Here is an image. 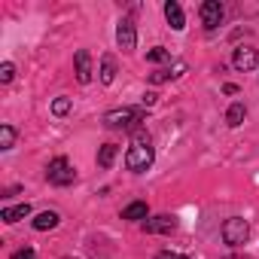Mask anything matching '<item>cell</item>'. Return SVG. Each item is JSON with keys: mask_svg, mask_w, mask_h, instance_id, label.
I'll return each instance as SVG.
<instances>
[{"mask_svg": "<svg viewBox=\"0 0 259 259\" xmlns=\"http://www.w3.org/2000/svg\"><path fill=\"white\" fill-rule=\"evenodd\" d=\"M153 159H156L153 138L147 132H138L135 141H132V147H128V153H125V168L132 171V174H144V171L153 168Z\"/></svg>", "mask_w": 259, "mask_h": 259, "instance_id": "6da1fadb", "label": "cell"}, {"mask_svg": "<svg viewBox=\"0 0 259 259\" xmlns=\"http://www.w3.org/2000/svg\"><path fill=\"white\" fill-rule=\"evenodd\" d=\"M144 122V107H119L104 113V125L107 128H122V132H135Z\"/></svg>", "mask_w": 259, "mask_h": 259, "instance_id": "7a4b0ae2", "label": "cell"}, {"mask_svg": "<svg viewBox=\"0 0 259 259\" xmlns=\"http://www.w3.org/2000/svg\"><path fill=\"white\" fill-rule=\"evenodd\" d=\"M46 180H49L52 186H70V183L76 180V168H73L64 156H58V159L49 162V168H46Z\"/></svg>", "mask_w": 259, "mask_h": 259, "instance_id": "3957f363", "label": "cell"}, {"mask_svg": "<svg viewBox=\"0 0 259 259\" xmlns=\"http://www.w3.org/2000/svg\"><path fill=\"white\" fill-rule=\"evenodd\" d=\"M247 238H250V226H247L244 217H229V220L223 223V241H226L229 247H241Z\"/></svg>", "mask_w": 259, "mask_h": 259, "instance_id": "277c9868", "label": "cell"}, {"mask_svg": "<svg viewBox=\"0 0 259 259\" xmlns=\"http://www.w3.org/2000/svg\"><path fill=\"white\" fill-rule=\"evenodd\" d=\"M116 43H119L122 52H135V46H138V31H135V22H132V19H122V22H119V28H116Z\"/></svg>", "mask_w": 259, "mask_h": 259, "instance_id": "5b68a950", "label": "cell"}, {"mask_svg": "<svg viewBox=\"0 0 259 259\" xmlns=\"http://www.w3.org/2000/svg\"><path fill=\"white\" fill-rule=\"evenodd\" d=\"M232 64H235V70L247 73V70H253V67L259 64V52H256L253 46H238L235 55H232Z\"/></svg>", "mask_w": 259, "mask_h": 259, "instance_id": "8992f818", "label": "cell"}, {"mask_svg": "<svg viewBox=\"0 0 259 259\" xmlns=\"http://www.w3.org/2000/svg\"><path fill=\"white\" fill-rule=\"evenodd\" d=\"M198 13H201V25L207 31L220 28V22H223V4H220V0H204Z\"/></svg>", "mask_w": 259, "mask_h": 259, "instance_id": "52a82bcc", "label": "cell"}, {"mask_svg": "<svg viewBox=\"0 0 259 259\" xmlns=\"http://www.w3.org/2000/svg\"><path fill=\"white\" fill-rule=\"evenodd\" d=\"M174 229H177V217H168V213L153 217V220L144 223V232H147V235H171Z\"/></svg>", "mask_w": 259, "mask_h": 259, "instance_id": "ba28073f", "label": "cell"}, {"mask_svg": "<svg viewBox=\"0 0 259 259\" xmlns=\"http://www.w3.org/2000/svg\"><path fill=\"white\" fill-rule=\"evenodd\" d=\"M165 19H168V25L174 31H183L186 28V16H183V7L177 4V0H168V4H165Z\"/></svg>", "mask_w": 259, "mask_h": 259, "instance_id": "9c48e42d", "label": "cell"}, {"mask_svg": "<svg viewBox=\"0 0 259 259\" xmlns=\"http://www.w3.org/2000/svg\"><path fill=\"white\" fill-rule=\"evenodd\" d=\"M76 79H79L82 85H89V82H92V55H89L85 49H79V52H76Z\"/></svg>", "mask_w": 259, "mask_h": 259, "instance_id": "30bf717a", "label": "cell"}, {"mask_svg": "<svg viewBox=\"0 0 259 259\" xmlns=\"http://www.w3.org/2000/svg\"><path fill=\"white\" fill-rule=\"evenodd\" d=\"M28 213H31V204L25 201V204H16V207H4V210H0V220H4V223H19Z\"/></svg>", "mask_w": 259, "mask_h": 259, "instance_id": "8fae6325", "label": "cell"}, {"mask_svg": "<svg viewBox=\"0 0 259 259\" xmlns=\"http://www.w3.org/2000/svg\"><path fill=\"white\" fill-rule=\"evenodd\" d=\"M183 70H186V64H183V61H177V64H174V67H168V70H156V73H150V82H156V85H159V82L177 79Z\"/></svg>", "mask_w": 259, "mask_h": 259, "instance_id": "7c38bea8", "label": "cell"}, {"mask_svg": "<svg viewBox=\"0 0 259 259\" xmlns=\"http://www.w3.org/2000/svg\"><path fill=\"white\" fill-rule=\"evenodd\" d=\"M147 213H150L147 201H132V204L122 210V220H144L147 223Z\"/></svg>", "mask_w": 259, "mask_h": 259, "instance_id": "4fadbf2b", "label": "cell"}, {"mask_svg": "<svg viewBox=\"0 0 259 259\" xmlns=\"http://www.w3.org/2000/svg\"><path fill=\"white\" fill-rule=\"evenodd\" d=\"M113 79H116V58H113V55H104V58H101V82L110 85Z\"/></svg>", "mask_w": 259, "mask_h": 259, "instance_id": "5bb4252c", "label": "cell"}, {"mask_svg": "<svg viewBox=\"0 0 259 259\" xmlns=\"http://www.w3.org/2000/svg\"><path fill=\"white\" fill-rule=\"evenodd\" d=\"M58 220H61V217H58L55 210H43V213H40V217L34 220V229H37V232H46V229H55V226H58Z\"/></svg>", "mask_w": 259, "mask_h": 259, "instance_id": "9a60e30c", "label": "cell"}, {"mask_svg": "<svg viewBox=\"0 0 259 259\" xmlns=\"http://www.w3.org/2000/svg\"><path fill=\"white\" fill-rule=\"evenodd\" d=\"M244 116H247V107H244V104H232V107L226 110V122H229L232 128H238V125L244 122Z\"/></svg>", "mask_w": 259, "mask_h": 259, "instance_id": "2e32d148", "label": "cell"}, {"mask_svg": "<svg viewBox=\"0 0 259 259\" xmlns=\"http://www.w3.org/2000/svg\"><path fill=\"white\" fill-rule=\"evenodd\" d=\"M116 153H119V147H116V144H104V147L98 150V165H101V168H110V165H113V159H116Z\"/></svg>", "mask_w": 259, "mask_h": 259, "instance_id": "e0dca14e", "label": "cell"}, {"mask_svg": "<svg viewBox=\"0 0 259 259\" xmlns=\"http://www.w3.org/2000/svg\"><path fill=\"white\" fill-rule=\"evenodd\" d=\"M13 147H16V128L0 125V150H13Z\"/></svg>", "mask_w": 259, "mask_h": 259, "instance_id": "ac0fdd59", "label": "cell"}, {"mask_svg": "<svg viewBox=\"0 0 259 259\" xmlns=\"http://www.w3.org/2000/svg\"><path fill=\"white\" fill-rule=\"evenodd\" d=\"M70 107H73V101H70V98H64V95L52 101V113H55V116H67V113H70Z\"/></svg>", "mask_w": 259, "mask_h": 259, "instance_id": "d6986e66", "label": "cell"}, {"mask_svg": "<svg viewBox=\"0 0 259 259\" xmlns=\"http://www.w3.org/2000/svg\"><path fill=\"white\" fill-rule=\"evenodd\" d=\"M147 58H150L153 64H159V61H168V58H171V52H168L165 46H156V49H150V52H147Z\"/></svg>", "mask_w": 259, "mask_h": 259, "instance_id": "ffe728a7", "label": "cell"}, {"mask_svg": "<svg viewBox=\"0 0 259 259\" xmlns=\"http://www.w3.org/2000/svg\"><path fill=\"white\" fill-rule=\"evenodd\" d=\"M13 76H16V64L4 61V64H0V82H13Z\"/></svg>", "mask_w": 259, "mask_h": 259, "instance_id": "44dd1931", "label": "cell"}, {"mask_svg": "<svg viewBox=\"0 0 259 259\" xmlns=\"http://www.w3.org/2000/svg\"><path fill=\"white\" fill-rule=\"evenodd\" d=\"M13 259H37V253H34L31 247H25V250H16V253H13Z\"/></svg>", "mask_w": 259, "mask_h": 259, "instance_id": "7402d4cb", "label": "cell"}, {"mask_svg": "<svg viewBox=\"0 0 259 259\" xmlns=\"http://www.w3.org/2000/svg\"><path fill=\"white\" fill-rule=\"evenodd\" d=\"M156 259H189V256H183V253H171V250H162Z\"/></svg>", "mask_w": 259, "mask_h": 259, "instance_id": "603a6c76", "label": "cell"}, {"mask_svg": "<svg viewBox=\"0 0 259 259\" xmlns=\"http://www.w3.org/2000/svg\"><path fill=\"white\" fill-rule=\"evenodd\" d=\"M153 104H156V95H153V92H150V95H144V107H153Z\"/></svg>", "mask_w": 259, "mask_h": 259, "instance_id": "cb8c5ba5", "label": "cell"}, {"mask_svg": "<svg viewBox=\"0 0 259 259\" xmlns=\"http://www.w3.org/2000/svg\"><path fill=\"white\" fill-rule=\"evenodd\" d=\"M223 92H226V95H235V92H238V85H232V82H226V85H223Z\"/></svg>", "mask_w": 259, "mask_h": 259, "instance_id": "d4e9b609", "label": "cell"}]
</instances>
